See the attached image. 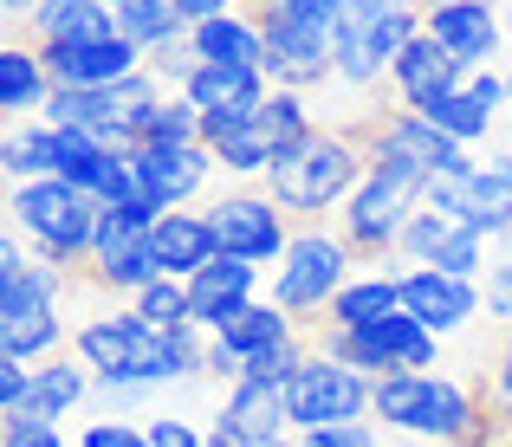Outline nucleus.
<instances>
[{"label": "nucleus", "instance_id": "49", "mask_svg": "<svg viewBox=\"0 0 512 447\" xmlns=\"http://www.w3.org/2000/svg\"><path fill=\"white\" fill-rule=\"evenodd\" d=\"M33 7H39V0H0V13H7V20H26Z\"/></svg>", "mask_w": 512, "mask_h": 447}, {"label": "nucleus", "instance_id": "27", "mask_svg": "<svg viewBox=\"0 0 512 447\" xmlns=\"http://www.w3.org/2000/svg\"><path fill=\"white\" fill-rule=\"evenodd\" d=\"M389 311H402V273H363L350 279V286L331 298L325 324H344V331H363V324L389 318Z\"/></svg>", "mask_w": 512, "mask_h": 447}, {"label": "nucleus", "instance_id": "41", "mask_svg": "<svg viewBox=\"0 0 512 447\" xmlns=\"http://www.w3.org/2000/svg\"><path fill=\"white\" fill-rule=\"evenodd\" d=\"M143 389L150 383H130V376H104V370H91V402H98V409H137L143 402Z\"/></svg>", "mask_w": 512, "mask_h": 447}, {"label": "nucleus", "instance_id": "4", "mask_svg": "<svg viewBox=\"0 0 512 447\" xmlns=\"http://www.w3.org/2000/svg\"><path fill=\"white\" fill-rule=\"evenodd\" d=\"M98 214H104V201L85 195L78 182H65V175H33V182L7 188V221L20 227L26 247L59 260L65 273H85L91 240H98Z\"/></svg>", "mask_w": 512, "mask_h": 447}, {"label": "nucleus", "instance_id": "11", "mask_svg": "<svg viewBox=\"0 0 512 447\" xmlns=\"http://www.w3.org/2000/svg\"><path fill=\"white\" fill-rule=\"evenodd\" d=\"M415 208H422V188L396 182V175H383V169H370L357 182V195L344 201L338 234L350 240L357 260H383V253H396V240H402V227H409Z\"/></svg>", "mask_w": 512, "mask_h": 447}, {"label": "nucleus", "instance_id": "43", "mask_svg": "<svg viewBox=\"0 0 512 447\" xmlns=\"http://www.w3.org/2000/svg\"><path fill=\"white\" fill-rule=\"evenodd\" d=\"M26 402H33V363L0 357V415H7V409H26Z\"/></svg>", "mask_w": 512, "mask_h": 447}, {"label": "nucleus", "instance_id": "34", "mask_svg": "<svg viewBox=\"0 0 512 447\" xmlns=\"http://www.w3.org/2000/svg\"><path fill=\"white\" fill-rule=\"evenodd\" d=\"M260 130H266V137H273L279 149L299 143L305 130H318V124H312V111H305V91H286V85L266 91V104H260Z\"/></svg>", "mask_w": 512, "mask_h": 447}, {"label": "nucleus", "instance_id": "31", "mask_svg": "<svg viewBox=\"0 0 512 447\" xmlns=\"http://www.w3.org/2000/svg\"><path fill=\"white\" fill-rule=\"evenodd\" d=\"M137 143H201V104L188 98V91L156 98L137 124Z\"/></svg>", "mask_w": 512, "mask_h": 447}, {"label": "nucleus", "instance_id": "37", "mask_svg": "<svg viewBox=\"0 0 512 447\" xmlns=\"http://www.w3.org/2000/svg\"><path fill=\"white\" fill-rule=\"evenodd\" d=\"M428 266H441V273H461V279H480V273H487V234H474V227H454V234L448 240H441V253H435V260H428Z\"/></svg>", "mask_w": 512, "mask_h": 447}, {"label": "nucleus", "instance_id": "24", "mask_svg": "<svg viewBox=\"0 0 512 447\" xmlns=\"http://www.w3.org/2000/svg\"><path fill=\"white\" fill-rule=\"evenodd\" d=\"M46 98H52V72H46V59H39V46H0V111L20 124V117H33V111H46Z\"/></svg>", "mask_w": 512, "mask_h": 447}, {"label": "nucleus", "instance_id": "33", "mask_svg": "<svg viewBox=\"0 0 512 447\" xmlns=\"http://www.w3.org/2000/svg\"><path fill=\"white\" fill-rule=\"evenodd\" d=\"M130 305H137L150 324H163V331H182V324H195V298H188V279H169V273H163V279H150V286L130 298Z\"/></svg>", "mask_w": 512, "mask_h": 447}, {"label": "nucleus", "instance_id": "39", "mask_svg": "<svg viewBox=\"0 0 512 447\" xmlns=\"http://www.w3.org/2000/svg\"><path fill=\"white\" fill-rule=\"evenodd\" d=\"M143 65H150V72L163 78V85H175V91H182L188 78L201 72V52H195V39L182 33V39H169V46H156V52H150V59H143Z\"/></svg>", "mask_w": 512, "mask_h": 447}, {"label": "nucleus", "instance_id": "48", "mask_svg": "<svg viewBox=\"0 0 512 447\" xmlns=\"http://www.w3.org/2000/svg\"><path fill=\"white\" fill-rule=\"evenodd\" d=\"M175 7H182L188 26H201V20H214V13H227V0H175Z\"/></svg>", "mask_w": 512, "mask_h": 447}, {"label": "nucleus", "instance_id": "6", "mask_svg": "<svg viewBox=\"0 0 512 447\" xmlns=\"http://www.w3.org/2000/svg\"><path fill=\"white\" fill-rule=\"evenodd\" d=\"M370 415L396 435H422V441H441V447H461L467 428L480 415V396L448 376H428V370H389L376 376V402Z\"/></svg>", "mask_w": 512, "mask_h": 447}, {"label": "nucleus", "instance_id": "42", "mask_svg": "<svg viewBox=\"0 0 512 447\" xmlns=\"http://www.w3.org/2000/svg\"><path fill=\"white\" fill-rule=\"evenodd\" d=\"M78 447H150V428H130V422H117V415H104V422H91L85 435H78Z\"/></svg>", "mask_w": 512, "mask_h": 447}, {"label": "nucleus", "instance_id": "3", "mask_svg": "<svg viewBox=\"0 0 512 447\" xmlns=\"http://www.w3.org/2000/svg\"><path fill=\"white\" fill-rule=\"evenodd\" d=\"M65 286H72V273L59 260L26 247L20 234L0 240V357L46 363L65 344Z\"/></svg>", "mask_w": 512, "mask_h": 447}, {"label": "nucleus", "instance_id": "10", "mask_svg": "<svg viewBox=\"0 0 512 447\" xmlns=\"http://www.w3.org/2000/svg\"><path fill=\"white\" fill-rule=\"evenodd\" d=\"M253 20L266 33V78L273 85L312 91L325 78H338V26L299 20V13H279V7H260Z\"/></svg>", "mask_w": 512, "mask_h": 447}, {"label": "nucleus", "instance_id": "38", "mask_svg": "<svg viewBox=\"0 0 512 447\" xmlns=\"http://www.w3.org/2000/svg\"><path fill=\"white\" fill-rule=\"evenodd\" d=\"M0 447H65L59 441V422L39 409H7V422H0Z\"/></svg>", "mask_w": 512, "mask_h": 447}, {"label": "nucleus", "instance_id": "2", "mask_svg": "<svg viewBox=\"0 0 512 447\" xmlns=\"http://www.w3.org/2000/svg\"><path fill=\"white\" fill-rule=\"evenodd\" d=\"M72 350L104 376H130V383H175V376H201V324H182V331H163L150 324L137 305L130 311H104V318H85L72 331Z\"/></svg>", "mask_w": 512, "mask_h": 447}, {"label": "nucleus", "instance_id": "25", "mask_svg": "<svg viewBox=\"0 0 512 447\" xmlns=\"http://www.w3.org/2000/svg\"><path fill=\"white\" fill-rule=\"evenodd\" d=\"M201 59H227V65H266V33L253 13H214V20L188 26Z\"/></svg>", "mask_w": 512, "mask_h": 447}, {"label": "nucleus", "instance_id": "19", "mask_svg": "<svg viewBox=\"0 0 512 447\" xmlns=\"http://www.w3.org/2000/svg\"><path fill=\"white\" fill-rule=\"evenodd\" d=\"M214 435H221V441L299 435V428H292L286 383H266V376H240V383H227V402H221V422H214Z\"/></svg>", "mask_w": 512, "mask_h": 447}, {"label": "nucleus", "instance_id": "28", "mask_svg": "<svg viewBox=\"0 0 512 447\" xmlns=\"http://www.w3.org/2000/svg\"><path fill=\"white\" fill-rule=\"evenodd\" d=\"M214 337H227V344H234L240 357L253 363L260 350H273V344H286V337H299V318H292V311H279L273 298H253V305H240Z\"/></svg>", "mask_w": 512, "mask_h": 447}, {"label": "nucleus", "instance_id": "7", "mask_svg": "<svg viewBox=\"0 0 512 447\" xmlns=\"http://www.w3.org/2000/svg\"><path fill=\"white\" fill-rule=\"evenodd\" d=\"M156 214H163V208H156L150 195L111 201V208L98 214V240H91L85 273H72V279H85V286L104 292V298H137L150 279H163V266H156V247H150Z\"/></svg>", "mask_w": 512, "mask_h": 447}, {"label": "nucleus", "instance_id": "12", "mask_svg": "<svg viewBox=\"0 0 512 447\" xmlns=\"http://www.w3.org/2000/svg\"><path fill=\"white\" fill-rule=\"evenodd\" d=\"M286 402H292V428H299V435L305 428H331V422H363L370 402H376V376H363V370H350V363L312 350V363L286 383Z\"/></svg>", "mask_w": 512, "mask_h": 447}, {"label": "nucleus", "instance_id": "40", "mask_svg": "<svg viewBox=\"0 0 512 447\" xmlns=\"http://www.w3.org/2000/svg\"><path fill=\"white\" fill-rule=\"evenodd\" d=\"M299 441H305V447H383V435H376L370 422H331V428H305Z\"/></svg>", "mask_w": 512, "mask_h": 447}, {"label": "nucleus", "instance_id": "18", "mask_svg": "<svg viewBox=\"0 0 512 447\" xmlns=\"http://www.w3.org/2000/svg\"><path fill=\"white\" fill-rule=\"evenodd\" d=\"M461 85H467V65L454 59L428 26L396 52V65H389V91H396L402 111H428L435 98H448V91H461Z\"/></svg>", "mask_w": 512, "mask_h": 447}, {"label": "nucleus", "instance_id": "13", "mask_svg": "<svg viewBox=\"0 0 512 447\" xmlns=\"http://www.w3.org/2000/svg\"><path fill=\"white\" fill-rule=\"evenodd\" d=\"M214 221V240H221V253H234V260H253V266H279V253L292 247V214L279 208L266 188H253V195H221L208 208Z\"/></svg>", "mask_w": 512, "mask_h": 447}, {"label": "nucleus", "instance_id": "20", "mask_svg": "<svg viewBox=\"0 0 512 447\" xmlns=\"http://www.w3.org/2000/svg\"><path fill=\"white\" fill-rule=\"evenodd\" d=\"M188 298H195V324H201V331H221L240 305L260 298V266L221 253V260H208L195 279H188Z\"/></svg>", "mask_w": 512, "mask_h": 447}, {"label": "nucleus", "instance_id": "17", "mask_svg": "<svg viewBox=\"0 0 512 447\" xmlns=\"http://www.w3.org/2000/svg\"><path fill=\"white\" fill-rule=\"evenodd\" d=\"M402 311H415L435 337H448L487 311V292H480V279L441 273V266H409L402 273Z\"/></svg>", "mask_w": 512, "mask_h": 447}, {"label": "nucleus", "instance_id": "23", "mask_svg": "<svg viewBox=\"0 0 512 447\" xmlns=\"http://www.w3.org/2000/svg\"><path fill=\"white\" fill-rule=\"evenodd\" d=\"M182 91L201 104V111H234V104H266L273 78H266V65H227V59H201V72L188 78Z\"/></svg>", "mask_w": 512, "mask_h": 447}, {"label": "nucleus", "instance_id": "44", "mask_svg": "<svg viewBox=\"0 0 512 447\" xmlns=\"http://www.w3.org/2000/svg\"><path fill=\"white\" fill-rule=\"evenodd\" d=\"M480 292H487V318L512 324V260H493L487 273H480Z\"/></svg>", "mask_w": 512, "mask_h": 447}, {"label": "nucleus", "instance_id": "50", "mask_svg": "<svg viewBox=\"0 0 512 447\" xmlns=\"http://www.w3.org/2000/svg\"><path fill=\"white\" fill-rule=\"evenodd\" d=\"M500 20H506V39H512V7H500Z\"/></svg>", "mask_w": 512, "mask_h": 447}, {"label": "nucleus", "instance_id": "21", "mask_svg": "<svg viewBox=\"0 0 512 447\" xmlns=\"http://www.w3.org/2000/svg\"><path fill=\"white\" fill-rule=\"evenodd\" d=\"M150 247H156V266L169 279H195L208 260H221V240H214V221L208 208L188 214V208H163L150 227Z\"/></svg>", "mask_w": 512, "mask_h": 447}, {"label": "nucleus", "instance_id": "51", "mask_svg": "<svg viewBox=\"0 0 512 447\" xmlns=\"http://www.w3.org/2000/svg\"><path fill=\"white\" fill-rule=\"evenodd\" d=\"M506 104H512V72H506Z\"/></svg>", "mask_w": 512, "mask_h": 447}, {"label": "nucleus", "instance_id": "52", "mask_svg": "<svg viewBox=\"0 0 512 447\" xmlns=\"http://www.w3.org/2000/svg\"><path fill=\"white\" fill-rule=\"evenodd\" d=\"M111 7H124V0H111Z\"/></svg>", "mask_w": 512, "mask_h": 447}, {"label": "nucleus", "instance_id": "36", "mask_svg": "<svg viewBox=\"0 0 512 447\" xmlns=\"http://www.w3.org/2000/svg\"><path fill=\"white\" fill-rule=\"evenodd\" d=\"M454 227H461V221H454V214H441V208H428V201H422V208L409 214V227H402L396 253H402V260H415V266H428V260H435V253H441V240L454 234Z\"/></svg>", "mask_w": 512, "mask_h": 447}, {"label": "nucleus", "instance_id": "47", "mask_svg": "<svg viewBox=\"0 0 512 447\" xmlns=\"http://www.w3.org/2000/svg\"><path fill=\"white\" fill-rule=\"evenodd\" d=\"M467 91H474L487 111H500V104H506V78L493 72V65H487V72H467Z\"/></svg>", "mask_w": 512, "mask_h": 447}, {"label": "nucleus", "instance_id": "29", "mask_svg": "<svg viewBox=\"0 0 512 447\" xmlns=\"http://www.w3.org/2000/svg\"><path fill=\"white\" fill-rule=\"evenodd\" d=\"M117 33L137 39L143 52H156V46H169V39H182L188 20H182L175 0H124V7H117Z\"/></svg>", "mask_w": 512, "mask_h": 447}, {"label": "nucleus", "instance_id": "35", "mask_svg": "<svg viewBox=\"0 0 512 447\" xmlns=\"http://www.w3.org/2000/svg\"><path fill=\"white\" fill-rule=\"evenodd\" d=\"M474 396H480V415H487V428L500 435V447H512V344L500 350V363L480 376Z\"/></svg>", "mask_w": 512, "mask_h": 447}, {"label": "nucleus", "instance_id": "9", "mask_svg": "<svg viewBox=\"0 0 512 447\" xmlns=\"http://www.w3.org/2000/svg\"><path fill=\"white\" fill-rule=\"evenodd\" d=\"M363 130H370V169L396 175V182H415V188H428L435 169L467 162V149L454 137H441L422 111H370Z\"/></svg>", "mask_w": 512, "mask_h": 447}, {"label": "nucleus", "instance_id": "46", "mask_svg": "<svg viewBox=\"0 0 512 447\" xmlns=\"http://www.w3.org/2000/svg\"><path fill=\"white\" fill-rule=\"evenodd\" d=\"M266 7H279V13H299V20H318V26H338L350 0H266Z\"/></svg>", "mask_w": 512, "mask_h": 447}, {"label": "nucleus", "instance_id": "45", "mask_svg": "<svg viewBox=\"0 0 512 447\" xmlns=\"http://www.w3.org/2000/svg\"><path fill=\"white\" fill-rule=\"evenodd\" d=\"M150 447H208V441H201V428H195V422L156 415V422H150Z\"/></svg>", "mask_w": 512, "mask_h": 447}, {"label": "nucleus", "instance_id": "26", "mask_svg": "<svg viewBox=\"0 0 512 447\" xmlns=\"http://www.w3.org/2000/svg\"><path fill=\"white\" fill-rule=\"evenodd\" d=\"M78 402H91V363L78 357V350H72V357L33 363V402H26V409H39V415H52V422H65Z\"/></svg>", "mask_w": 512, "mask_h": 447}, {"label": "nucleus", "instance_id": "22", "mask_svg": "<svg viewBox=\"0 0 512 447\" xmlns=\"http://www.w3.org/2000/svg\"><path fill=\"white\" fill-rule=\"evenodd\" d=\"M26 46H59V39H104L117 33V7L111 0H39L26 13Z\"/></svg>", "mask_w": 512, "mask_h": 447}, {"label": "nucleus", "instance_id": "15", "mask_svg": "<svg viewBox=\"0 0 512 447\" xmlns=\"http://www.w3.org/2000/svg\"><path fill=\"white\" fill-rule=\"evenodd\" d=\"M52 85H117V78H137L150 52L124 33H104V39H59V46H39Z\"/></svg>", "mask_w": 512, "mask_h": 447}, {"label": "nucleus", "instance_id": "32", "mask_svg": "<svg viewBox=\"0 0 512 447\" xmlns=\"http://www.w3.org/2000/svg\"><path fill=\"white\" fill-rule=\"evenodd\" d=\"M422 117H428V124L441 130V137H454L461 149H467V143H480V137L493 130V111H487V104H480V98H474L467 85H461V91H448V98H435V104H428Z\"/></svg>", "mask_w": 512, "mask_h": 447}, {"label": "nucleus", "instance_id": "8", "mask_svg": "<svg viewBox=\"0 0 512 447\" xmlns=\"http://www.w3.org/2000/svg\"><path fill=\"white\" fill-rule=\"evenodd\" d=\"M428 208L467 221L474 234H512V156H487V162H454V169H435L422 188Z\"/></svg>", "mask_w": 512, "mask_h": 447}, {"label": "nucleus", "instance_id": "5", "mask_svg": "<svg viewBox=\"0 0 512 447\" xmlns=\"http://www.w3.org/2000/svg\"><path fill=\"white\" fill-rule=\"evenodd\" d=\"M350 266H363V260L350 253V240L338 234V227L299 221L292 247L279 253L273 279H266V298H273L279 311H292V318H299V331H312V324H325L331 298L350 286Z\"/></svg>", "mask_w": 512, "mask_h": 447}, {"label": "nucleus", "instance_id": "16", "mask_svg": "<svg viewBox=\"0 0 512 447\" xmlns=\"http://www.w3.org/2000/svg\"><path fill=\"white\" fill-rule=\"evenodd\" d=\"M422 26L467 65V72H487L506 46V20L493 13V0H428Z\"/></svg>", "mask_w": 512, "mask_h": 447}, {"label": "nucleus", "instance_id": "1", "mask_svg": "<svg viewBox=\"0 0 512 447\" xmlns=\"http://www.w3.org/2000/svg\"><path fill=\"white\" fill-rule=\"evenodd\" d=\"M363 117L331 124V130H305L299 143H286L273 156L266 195H273L292 221H318V214L344 208V201L357 195V182L370 175V130H363Z\"/></svg>", "mask_w": 512, "mask_h": 447}, {"label": "nucleus", "instance_id": "14", "mask_svg": "<svg viewBox=\"0 0 512 447\" xmlns=\"http://www.w3.org/2000/svg\"><path fill=\"white\" fill-rule=\"evenodd\" d=\"M130 169H137V188L156 208H188L201 195V182L221 169V156L208 143H137Z\"/></svg>", "mask_w": 512, "mask_h": 447}, {"label": "nucleus", "instance_id": "30", "mask_svg": "<svg viewBox=\"0 0 512 447\" xmlns=\"http://www.w3.org/2000/svg\"><path fill=\"white\" fill-rule=\"evenodd\" d=\"M0 169H7V182L52 175V124L46 117H39V124H13L7 137H0Z\"/></svg>", "mask_w": 512, "mask_h": 447}]
</instances>
